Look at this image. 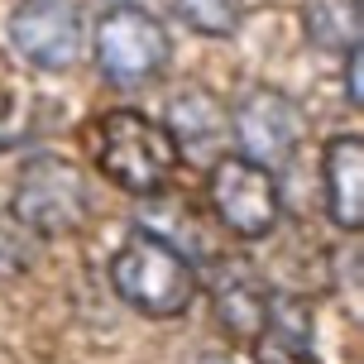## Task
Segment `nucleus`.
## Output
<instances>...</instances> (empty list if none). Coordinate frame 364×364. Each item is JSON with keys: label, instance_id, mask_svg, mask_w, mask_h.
I'll use <instances>...</instances> for the list:
<instances>
[{"label": "nucleus", "instance_id": "f257e3e1", "mask_svg": "<svg viewBox=\"0 0 364 364\" xmlns=\"http://www.w3.org/2000/svg\"><path fill=\"white\" fill-rule=\"evenodd\" d=\"M110 288L125 307H134L149 321H173L197 302L201 278L197 264L173 240H164L159 230H134L110 255Z\"/></svg>", "mask_w": 364, "mask_h": 364}, {"label": "nucleus", "instance_id": "f03ea898", "mask_svg": "<svg viewBox=\"0 0 364 364\" xmlns=\"http://www.w3.org/2000/svg\"><path fill=\"white\" fill-rule=\"evenodd\" d=\"M91 149L96 164L120 192L129 197H154L164 192L168 178L178 173V144L159 120H149L139 110H106L91 125Z\"/></svg>", "mask_w": 364, "mask_h": 364}, {"label": "nucleus", "instance_id": "7ed1b4c3", "mask_svg": "<svg viewBox=\"0 0 364 364\" xmlns=\"http://www.w3.org/2000/svg\"><path fill=\"white\" fill-rule=\"evenodd\" d=\"M10 216L34 240H58L82 230L91 216V187L82 178V168L73 159H58V154H34L19 168Z\"/></svg>", "mask_w": 364, "mask_h": 364}, {"label": "nucleus", "instance_id": "20e7f679", "mask_svg": "<svg viewBox=\"0 0 364 364\" xmlns=\"http://www.w3.org/2000/svg\"><path fill=\"white\" fill-rule=\"evenodd\" d=\"M96 68L110 87H144L154 77H164L173 58V38L144 5H110L91 29Z\"/></svg>", "mask_w": 364, "mask_h": 364}, {"label": "nucleus", "instance_id": "39448f33", "mask_svg": "<svg viewBox=\"0 0 364 364\" xmlns=\"http://www.w3.org/2000/svg\"><path fill=\"white\" fill-rule=\"evenodd\" d=\"M206 168H211L206 173V197H211V211H216L220 225L240 240L273 235V225L283 216V197H278L273 168L250 164L240 154H220Z\"/></svg>", "mask_w": 364, "mask_h": 364}, {"label": "nucleus", "instance_id": "423d86ee", "mask_svg": "<svg viewBox=\"0 0 364 364\" xmlns=\"http://www.w3.org/2000/svg\"><path fill=\"white\" fill-rule=\"evenodd\" d=\"M302 110L292 96H283L278 87H250L230 110V134L240 144V159L264 168H283L302 144Z\"/></svg>", "mask_w": 364, "mask_h": 364}, {"label": "nucleus", "instance_id": "0eeeda50", "mask_svg": "<svg viewBox=\"0 0 364 364\" xmlns=\"http://www.w3.org/2000/svg\"><path fill=\"white\" fill-rule=\"evenodd\" d=\"M10 43L38 73H68L87 43L82 10L73 0H19L10 10Z\"/></svg>", "mask_w": 364, "mask_h": 364}, {"label": "nucleus", "instance_id": "6e6552de", "mask_svg": "<svg viewBox=\"0 0 364 364\" xmlns=\"http://www.w3.org/2000/svg\"><path fill=\"white\" fill-rule=\"evenodd\" d=\"M206 292H211V307H216V321L225 326V336L235 346H255L264 326H269V307L273 292L264 283V273L240 255H220L206 273Z\"/></svg>", "mask_w": 364, "mask_h": 364}, {"label": "nucleus", "instance_id": "1a4fd4ad", "mask_svg": "<svg viewBox=\"0 0 364 364\" xmlns=\"http://www.w3.org/2000/svg\"><path fill=\"white\" fill-rule=\"evenodd\" d=\"M168 134L178 144V159L187 164H211L225 149V106H220L211 91L201 87H182L168 101Z\"/></svg>", "mask_w": 364, "mask_h": 364}, {"label": "nucleus", "instance_id": "9d476101", "mask_svg": "<svg viewBox=\"0 0 364 364\" xmlns=\"http://www.w3.org/2000/svg\"><path fill=\"white\" fill-rule=\"evenodd\" d=\"M321 182H326V211L341 230L364 225V139L360 134H336L321 149Z\"/></svg>", "mask_w": 364, "mask_h": 364}, {"label": "nucleus", "instance_id": "9b49d317", "mask_svg": "<svg viewBox=\"0 0 364 364\" xmlns=\"http://www.w3.org/2000/svg\"><path fill=\"white\" fill-rule=\"evenodd\" d=\"M255 346H259L255 364H316L302 302H278V297H273L269 326H264V336H259Z\"/></svg>", "mask_w": 364, "mask_h": 364}, {"label": "nucleus", "instance_id": "f8f14e48", "mask_svg": "<svg viewBox=\"0 0 364 364\" xmlns=\"http://www.w3.org/2000/svg\"><path fill=\"white\" fill-rule=\"evenodd\" d=\"M302 29L321 53H346L364 34V0H307Z\"/></svg>", "mask_w": 364, "mask_h": 364}, {"label": "nucleus", "instance_id": "ddd939ff", "mask_svg": "<svg viewBox=\"0 0 364 364\" xmlns=\"http://www.w3.org/2000/svg\"><path fill=\"white\" fill-rule=\"evenodd\" d=\"M173 15L206 38H230L245 19V0H168Z\"/></svg>", "mask_w": 364, "mask_h": 364}, {"label": "nucleus", "instance_id": "4468645a", "mask_svg": "<svg viewBox=\"0 0 364 364\" xmlns=\"http://www.w3.org/2000/svg\"><path fill=\"white\" fill-rule=\"evenodd\" d=\"M34 250H38L34 235L15 216H0V283H10V278L34 269Z\"/></svg>", "mask_w": 364, "mask_h": 364}, {"label": "nucleus", "instance_id": "2eb2a0df", "mask_svg": "<svg viewBox=\"0 0 364 364\" xmlns=\"http://www.w3.org/2000/svg\"><path fill=\"white\" fill-rule=\"evenodd\" d=\"M360 68H364V58H360V43H355V48H346V101H350V106H364Z\"/></svg>", "mask_w": 364, "mask_h": 364}, {"label": "nucleus", "instance_id": "dca6fc26", "mask_svg": "<svg viewBox=\"0 0 364 364\" xmlns=\"http://www.w3.org/2000/svg\"><path fill=\"white\" fill-rule=\"evenodd\" d=\"M19 139H24V129H19V125H10V120L0 115V154H5V149H15Z\"/></svg>", "mask_w": 364, "mask_h": 364}]
</instances>
